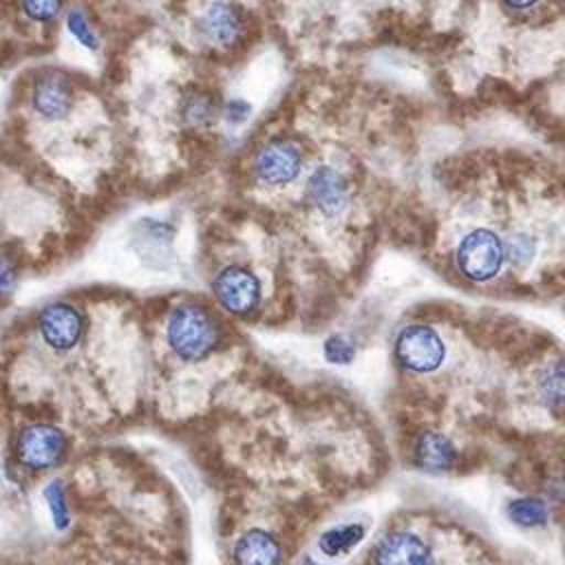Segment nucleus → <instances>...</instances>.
I'll list each match as a JSON object with an SVG mask.
<instances>
[{
  "instance_id": "0eeeda50",
  "label": "nucleus",
  "mask_w": 565,
  "mask_h": 565,
  "mask_svg": "<svg viewBox=\"0 0 565 565\" xmlns=\"http://www.w3.org/2000/svg\"><path fill=\"white\" fill-rule=\"evenodd\" d=\"M212 291L218 305L234 316H247L260 302L258 278L241 265H230L221 269L212 282Z\"/></svg>"
},
{
  "instance_id": "f03ea898",
  "label": "nucleus",
  "mask_w": 565,
  "mask_h": 565,
  "mask_svg": "<svg viewBox=\"0 0 565 565\" xmlns=\"http://www.w3.org/2000/svg\"><path fill=\"white\" fill-rule=\"evenodd\" d=\"M170 349L183 360H201L214 351L221 331L214 316L194 302L177 305L166 322Z\"/></svg>"
},
{
  "instance_id": "ddd939ff",
  "label": "nucleus",
  "mask_w": 565,
  "mask_h": 565,
  "mask_svg": "<svg viewBox=\"0 0 565 565\" xmlns=\"http://www.w3.org/2000/svg\"><path fill=\"white\" fill-rule=\"evenodd\" d=\"M232 558L234 565H280L282 550L271 532L254 527L234 543Z\"/></svg>"
},
{
  "instance_id": "f8f14e48",
  "label": "nucleus",
  "mask_w": 565,
  "mask_h": 565,
  "mask_svg": "<svg viewBox=\"0 0 565 565\" xmlns=\"http://www.w3.org/2000/svg\"><path fill=\"white\" fill-rule=\"evenodd\" d=\"M172 227L159 221L143 218L135 227V249L143 263L152 267H163L172 256Z\"/></svg>"
},
{
  "instance_id": "393cba45",
  "label": "nucleus",
  "mask_w": 565,
  "mask_h": 565,
  "mask_svg": "<svg viewBox=\"0 0 565 565\" xmlns=\"http://www.w3.org/2000/svg\"><path fill=\"white\" fill-rule=\"evenodd\" d=\"M247 113H249V106L243 99H232V102L225 104V119L232 121V124L245 121Z\"/></svg>"
},
{
  "instance_id": "a211bd4d",
  "label": "nucleus",
  "mask_w": 565,
  "mask_h": 565,
  "mask_svg": "<svg viewBox=\"0 0 565 565\" xmlns=\"http://www.w3.org/2000/svg\"><path fill=\"white\" fill-rule=\"evenodd\" d=\"M15 4L26 20L35 24H49L60 15L64 0H15Z\"/></svg>"
},
{
  "instance_id": "aec40b11",
  "label": "nucleus",
  "mask_w": 565,
  "mask_h": 565,
  "mask_svg": "<svg viewBox=\"0 0 565 565\" xmlns=\"http://www.w3.org/2000/svg\"><path fill=\"white\" fill-rule=\"evenodd\" d=\"M214 104L207 95H194V97H188L185 104H183V119L192 126H205L214 119Z\"/></svg>"
},
{
  "instance_id": "bb28decb",
  "label": "nucleus",
  "mask_w": 565,
  "mask_h": 565,
  "mask_svg": "<svg viewBox=\"0 0 565 565\" xmlns=\"http://www.w3.org/2000/svg\"><path fill=\"white\" fill-rule=\"evenodd\" d=\"M124 565H137V563H124Z\"/></svg>"
},
{
  "instance_id": "9d476101",
  "label": "nucleus",
  "mask_w": 565,
  "mask_h": 565,
  "mask_svg": "<svg viewBox=\"0 0 565 565\" xmlns=\"http://www.w3.org/2000/svg\"><path fill=\"white\" fill-rule=\"evenodd\" d=\"M347 194H349L347 179L342 177V172H338L329 166L313 170V174L307 181L309 203L327 216L338 214L347 205Z\"/></svg>"
},
{
  "instance_id": "a878e982",
  "label": "nucleus",
  "mask_w": 565,
  "mask_h": 565,
  "mask_svg": "<svg viewBox=\"0 0 565 565\" xmlns=\"http://www.w3.org/2000/svg\"><path fill=\"white\" fill-rule=\"evenodd\" d=\"M503 2L514 9H525V7H532L536 0H503Z\"/></svg>"
},
{
  "instance_id": "20e7f679",
  "label": "nucleus",
  "mask_w": 565,
  "mask_h": 565,
  "mask_svg": "<svg viewBox=\"0 0 565 565\" xmlns=\"http://www.w3.org/2000/svg\"><path fill=\"white\" fill-rule=\"evenodd\" d=\"M75 106V86L73 79L57 68L38 71L26 88V108L29 113L44 121L55 124L71 115Z\"/></svg>"
},
{
  "instance_id": "39448f33",
  "label": "nucleus",
  "mask_w": 565,
  "mask_h": 565,
  "mask_svg": "<svg viewBox=\"0 0 565 565\" xmlns=\"http://www.w3.org/2000/svg\"><path fill=\"white\" fill-rule=\"evenodd\" d=\"M503 260L505 245L490 230H472L457 245V267L466 278L475 282H486L497 276Z\"/></svg>"
},
{
  "instance_id": "5701e85b",
  "label": "nucleus",
  "mask_w": 565,
  "mask_h": 565,
  "mask_svg": "<svg viewBox=\"0 0 565 565\" xmlns=\"http://www.w3.org/2000/svg\"><path fill=\"white\" fill-rule=\"evenodd\" d=\"M534 241L527 236V234H514L505 247V256H510V260L516 265V267H523L532 260L534 256Z\"/></svg>"
},
{
  "instance_id": "9b49d317",
  "label": "nucleus",
  "mask_w": 565,
  "mask_h": 565,
  "mask_svg": "<svg viewBox=\"0 0 565 565\" xmlns=\"http://www.w3.org/2000/svg\"><path fill=\"white\" fill-rule=\"evenodd\" d=\"M243 11L232 2H214L199 20L201 35L218 46L232 44L243 31Z\"/></svg>"
},
{
  "instance_id": "f257e3e1",
  "label": "nucleus",
  "mask_w": 565,
  "mask_h": 565,
  "mask_svg": "<svg viewBox=\"0 0 565 565\" xmlns=\"http://www.w3.org/2000/svg\"><path fill=\"white\" fill-rule=\"evenodd\" d=\"M71 439L62 426L49 419L15 424L7 441V459L26 477L53 472L68 457Z\"/></svg>"
},
{
  "instance_id": "f3484780",
  "label": "nucleus",
  "mask_w": 565,
  "mask_h": 565,
  "mask_svg": "<svg viewBox=\"0 0 565 565\" xmlns=\"http://www.w3.org/2000/svg\"><path fill=\"white\" fill-rule=\"evenodd\" d=\"M508 514L516 525H523V527H536L547 521L545 503L534 497H523V499L510 501Z\"/></svg>"
},
{
  "instance_id": "2eb2a0df",
  "label": "nucleus",
  "mask_w": 565,
  "mask_h": 565,
  "mask_svg": "<svg viewBox=\"0 0 565 565\" xmlns=\"http://www.w3.org/2000/svg\"><path fill=\"white\" fill-rule=\"evenodd\" d=\"M42 501L49 510V519L53 523V530L55 532H66L73 523V512H71L66 483L60 477H51L42 486Z\"/></svg>"
},
{
  "instance_id": "423d86ee",
  "label": "nucleus",
  "mask_w": 565,
  "mask_h": 565,
  "mask_svg": "<svg viewBox=\"0 0 565 565\" xmlns=\"http://www.w3.org/2000/svg\"><path fill=\"white\" fill-rule=\"evenodd\" d=\"M395 355L404 369L413 373H430L444 362L446 347L433 327L408 324L395 340Z\"/></svg>"
},
{
  "instance_id": "4be33fe9",
  "label": "nucleus",
  "mask_w": 565,
  "mask_h": 565,
  "mask_svg": "<svg viewBox=\"0 0 565 565\" xmlns=\"http://www.w3.org/2000/svg\"><path fill=\"white\" fill-rule=\"evenodd\" d=\"M353 355H355V347H353V342L347 335L335 333V335L327 338V342H324V358L329 362H333V364H349L353 360Z\"/></svg>"
},
{
  "instance_id": "4468645a",
  "label": "nucleus",
  "mask_w": 565,
  "mask_h": 565,
  "mask_svg": "<svg viewBox=\"0 0 565 565\" xmlns=\"http://www.w3.org/2000/svg\"><path fill=\"white\" fill-rule=\"evenodd\" d=\"M457 450L448 437L426 430L415 441V459L426 470H448L455 463Z\"/></svg>"
},
{
  "instance_id": "dca6fc26",
  "label": "nucleus",
  "mask_w": 565,
  "mask_h": 565,
  "mask_svg": "<svg viewBox=\"0 0 565 565\" xmlns=\"http://www.w3.org/2000/svg\"><path fill=\"white\" fill-rule=\"evenodd\" d=\"M364 536V525L360 523H344V525H338V527H331L327 530L322 536H320V550L327 554V556H340L344 552H349L353 545H358Z\"/></svg>"
},
{
  "instance_id": "6ab92c4d",
  "label": "nucleus",
  "mask_w": 565,
  "mask_h": 565,
  "mask_svg": "<svg viewBox=\"0 0 565 565\" xmlns=\"http://www.w3.org/2000/svg\"><path fill=\"white\" fill-rule=\"evenodd\" d=\"M66 29L68 33L86 49H97L99 46V38L95 33V29L90 26L86 13L82 9H71L66 15Z\"/></svg>"
},
{
  "instance_id": "7ed1b4c3",
  "label": "nucleus",
  "mask_w": 565,
  "mask_h": 565,
  "mask_svg": "<svg viewBox=\"0 0 565 565\" xmlns=\"http://www.w3.org/2000/svg\"><path fill=\"white\" fill-rule=\"evenodd\" d=\"M33 331L49 351L68 353L84 338L86 316L77 305L68 300H53L38 309L33 318Z\"/></svg>"
},
{
  "instance_id": "412c9836",
  "label": "nucleus",
  "mask_w": 565,
  "mask_h": 565,
  "mask_svg": "<svg viewBox=\"0 0 565 565\" xmlns=\"http://www.w3.org/2000/svg\"><path fill=\"white\" fill-rule=\"evenodd\" d=\"M18 280H20L18 256L0 249V300L9 298L15 291Z\"/></svg>"
},
{
  "instance_id": "6e6552de",
  "label": "nucleus",
  "mask_w": 565,
  "mask_h": 565,
  "mask_svg": "<svg viewBox=\"0 0 565 565\" xmlns=\"http://www.w3.org/2000/svg\"><path fill=\"white\" fill-rule=\"evenodd\" d=\"M302 168V152L287 139H276L263 146L256 154L254 170L263 183L285 185L298 177Z\"/></svg>"
},
{
  "instance_id": "b1692460",
  "label": "nucleus",
  "mask_w": 565,
  "mask_h": 565,
  "mask_svg": "<svg viewBox=\"0 0 565 565\" xmlns=\"http://www.w3.org/2000/svg\"><path fill=\"white\" fill-rule=\"evenodd\" d=\"M541 393L545 402H550L554 408L561 406V395H563V375H561V364H554L547 369V373L541 380Z\"/></svg>"
},
{
  "instance_id": "1a4fd4ad",
  "label": "nucleus",
  "mask_w": 565,
  "mask_h": 565,
  "mask_svg": "<svg viewBox=\"0 0 565 565\" xmlns=\"http://www.w3.org/2000/svg\"><path fill=\"white\" fill-rule=\"evenodd\" d=\"M373 565H435V556L419 534L395 530L375 545Z\"/></svg>"
}]
</instances>
